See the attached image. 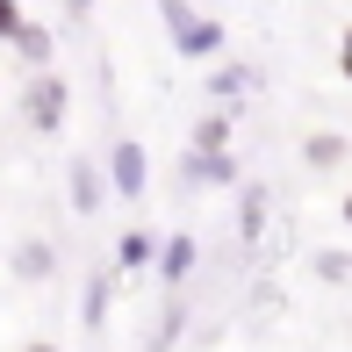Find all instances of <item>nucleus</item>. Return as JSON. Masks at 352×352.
<instances>
[{"label": "nucleus", "instance_id": "1", "mask_svg": "<svg viewBox=\"0 0 352 352\" xmlns=\"http://www.w3.org/2000/svg\"><path fill=\"white\" fill-rule=\"evenodd\" d=\"M158 22H166L173 51L195 58V65H209V58H223V22L216 14H201L195 0H158Z\"/></svg>", "mask_w": 352, "mask_h": 352}, {"label": "nucleus", "instance_id": "2", "mask_svg": "<svg viewBox=\"0 0 352 352\" xmlns=\"http://www.w3.org/2000/svg\"><path fill=\"white\" fill-rule=\"evenodd\" d=\"M22 116H29V130H43V137H58L65 130V116H72V87L58 72H36L22 87Z\"/></svg>", "mask_w": 352, "mask_h": 352}, {"label": "nucleus", "instance_id": "3", "mask_svg": "<svg viewBox=\"0 0 352 352\" xmlns=\"http://www.w3.org/2000/svg\"><path fill=\"white\" fill-rule=\"evenodd\" d=\"M108 180H116L122 201H144V187H151V158H144L137 137H116V151H108Z\"/></svg>", "mask_w": 352, "mask_h": 352}, {"label": "nucleus", "instance_id": "4", "mask_svg": "<svg viewBox=\"0 0 352 352\" xmlns=\"http://www.w3.org/2000/svg\"><path fill=\"white\" fill-rule=\"evenodd\" d=\"M8 274H14V280H51V274H58L51 237H22V245H14V259H8Z\"/></svg>", "mask_w": 352, "mask_h": 352}, {"label": "nucleus", "instance_id": "5", "mask_svg": "<svg viewBox=\"0 0 352 352\" xmlns=\"http://www.w3.org/2000/svg\"><path fill=\"white\" fill-rule=\"evenodd\" d=\"M8 51L22 58L29 72H51V51H58V36H51L43 22H22V29H14V43H8Z\"/></svg>", "mask_w": 352, "mask_h": 352}, {"label": "nucleus", "instance_id": "6", "mask_svg": "<svg viewBox=\"0 0 352 352\" xmlns=\"http://www.w3.org/2000/svg\"><path fill=\"white\" fill-rule=\"evenodd\" d=\"M180 180H187V187H230V180H237V166H230V151H223V158L187 151V158H180Z\"/></svg>", "mask_w": 352, "mask_h": 352}, {"label": "nucleus", "instance_id": "7", "mask_svg": "<svg viewBox=\"0 0 352 352\" xmlns=\"http://www.w3.org/2000/svg\"><path fill=\"white\" fill-rule=\"evenodd\" d=\"M187 274H195V237L180 230V237H166V245H158V280L180 295V280H187Z\"/></svg>", "mask_w": 352, "mask_h": 352}, {"label": "nucleus", "instance_id": "8", "mask_svg": "<svg viewBox=\"0 0 352 352\" xmlns=\"http://www.w3.org/2000/svg\"><path fill=\"white\" fill-rule=\"evenodd\" d=\"M230 130H237V116H230V108H209V116L195 122V144H187V151H209V158H223V151H230Z\"/></svg>", "mask_w": 352, "mask_h": 352}, {"label": "nucleus", "instance_id": "9", "mask_svg": "<svg viewBox=\"0 0 352 352\" xmlns=\"http://www.w3.org/2000/svg\"><path fill=\"white\" fill-rule=\"evenodd\" d=\"M245 87H259V65H245V58H237V65H216V72H209V101H216V108H230Z\"/></svg>", "mask_w": 352, "mask_h": 352}, {"label": "nucleus", "instance_id": "10", "mask_svg": "<svg viewBox=\"0 0 352 352\" xmlns=\"http://www.w3.org/2000/svg\"><path fill=\"white\" fill-rule=\"evenodd\" d=\"M158 259V237L151 230H122L116 237V274H137V266H151Z\"/></svg>", "mask_w": 352, "mask_h": 352}, {"label": "nucleus", "instance_id": "11", "mask_svg": "<svg viewBox=\"0 0 352 352\" xmlns=\"http://www.w3.org/2000/svg\"><path fill=\"white\" fill-rule=\"evenodd\" d=\"M101 173H94V158H72V209L79 216H94V209H101Z\"/></svg>", "mask_w": 352, "mask_h": 352}, {"label": "nucleus", "instance_id": "12", "mask_svg": "<svg viewBox=\"0 0 352 352\" xmlns=\"http://www.w3.org/2000/svg\"><path fill=\"white\" fill-rule=\"evenodd\" d=\"M302 158H309L316 173H338V166H345V137H338V130H316L309 144H302Z\"/></svg>", "mask_w": 352, "mask_h": 352}, {"label": "nucleus", "instance_id": "13", "mask_svg": "<svg viewBox=\"0 0 352 352\" xmlns=\"http://www.w3.org/2000/svg\"><path fill=\"white\" fill-rule=\"evenodd\" d=\"M108 287H116V274H94V280H87V316H79L87 331H101V324H108Z\"/></svg>", "mask_w": 352, "mask_h": 352}, {"label": "nucleus", "instance_id": "14", "mask_svg": "<svg viewBox=\"0 0 352 352\" xmlns=\"http://www.w3.org/2000/svg\"><path fill=\"white\" fill-rule=\"evenodd\" d=\"M259 223H266V195L245 187V237H259Z\"/></svg>", "mask_w": 352, "mask_h": 352}, {"label": "nucleus", "instance_id": "15", "mask_svg": "<svg viewBox=\"0 0 352 352\" xmlns=\"http://www.w3.org/2000/svg\"><path fill=\"white\" fill-rule=\"evenodd\" d=\"M29 14H22V0H0V43H14V29H22Z\"/></svg>", "mask_w": 352, "mask_h": 352}, {"label": "nucleus", "instance_id": "16", "mask_svg": "<svg viewBox=\"0 0 352 352\" xmlns=\"http://www.w3.org/2000/svg\"><path fill=\"white\" fill-rule=\"evenodd\" d=\"M316 274H324V280H345L352 259H345V252H316Z\"/></svg>", "mask_w": 352, "mask_h": 352}, {"label": "nucleus", "instance_id": "17", "mask_svg": "<svg viewBox=\"0 0 352 352\" xmlns=\"http://www.w3.org/2000/svg\"><path fill=\"white\" fill-rule=\"evenodd\" d=\"M338 72H345V87H352V29L338 36Z\"/></svg>", "mask_w": 352, "mask_h": 352}, {"label": "nucleus", "instance_id": "18", "mask_svg": "<svg viewBox=\"0 0 352 352\" xmlns=\"http://www.w3.org/2000/svg\"><path fill=\"white\" fill-rule=\"evenodd\" d=\"M22 352H65V345H51V338H29V345H22Z\"/></svg>", "mask_w": 352, "mask_h": 352}, {"label": "nucleus", "instance_id": "19", "mask_svg": "<svg viewBox=\"0 0 352 352\" xmlns=\"http://www.w3.org/2000/svg\"><path fill=\"white\" fill-rule=\"evenodd\" d=\"M87 8H94V0H72V14H87Z\"/></svg>", "mask_w": 352, "mask_h": 352}, {"label": "nucleus", "instance_id": "20", "mask_svg": "<svg viewBox=\"0 0 352 352\" xmlns=\"http://www.w3.org/2000/svg\"><path fill=\"white\" fill-rule=\"evenodd\" d=\"M345 223H352V195H345Z\"/></svg>", "mask_w": 352, "mask_h": 352}]
</instances>
